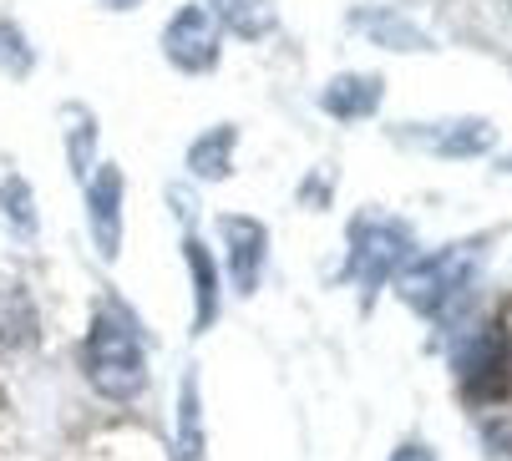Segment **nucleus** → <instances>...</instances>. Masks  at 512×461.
<instances>
[{"instance_id": "7ed1b4c3", "label": "nucleus", "mask_w": 512, "mask_h": 461, "mask_svg": "<svg viewBox=\"0 0 512 461\" xmlns=\"http://www.w3.org/2000/svg\"><path fill=\"white\" fill-rule=\"evenodd\" d=\"M472 269H477V249L472 244H452V249H436L426 254L421 264H406L401 269V299L421 315H447L452 304L467 294L472 284Z\"/></svg>"}, {"instance_id": "6e6552de", "label": "nucleus", "mask_w": 512, "mask_h": 461, "mask_svg": "<svg viewBox=\"0 0 512 461\" xmlns=\"http://www.w3.org/2000/svg\"><path fill=\"white\" fill-rule=\"evenodd\" d=\"M411 142L442 152V158H477V152L492 147V127L482 117H462V122H431V127H416Z\"/></svg>"}, {"instance_id": "f8f14e48", "label": "nucleus", "mask_w": 512, "mask_h": 461, "mask_svg": "<svg viewBox=\"0 0 512 461\" xmlns=\"http://www.w3.org/2000/svg\"><path fill=\"white\" fill-rule=\"evenodd\" d=\"M183 254H188V269H193V294H198V315H193V325H198V335L218 320V264L208 259V249L198 244V239H188L183 244Z\"/></svg>"}, {"instance_id": "412c9836", "label": "nucleus", "mask_w": 512, "mask_h": 461, "mask_svg": "<svg viewBox=\"0 0 512 461\" xmlns=\"http://www.w3.org/2000/svg\"><path fill=\"white\" fill-rule=\"evenodd\" d=\"M502 168H507V173H512V158H507V163H502Z\"/></svg>"}, {"instance_id": "20e7f679", "label": "nucleus", "mask_w": 512, "mask_h": 461, "mask_svg": "<svg viewBox=\"0 0 512 461\" xmlns=\"http://www.w3.org/2000/svg\"><path fill=\"white\" fill-rule=\"evenodd\" d=\"M163 51L178 71H208L218 61V26L208 6H183L163 31Z\"/></svg>"}, {"instance_id": "2eb2a0df", "label": "nucleus", "mask_w": 512, "mask_h": 461, "mask_svg": "<svg viewBox=\"0 0 512 461\" xmlns=\"http://www.w3.org/2000/svg\"><path fill=\"white\" fill-rule=\"evenodd\" d=\"M31 304L21 289H0V350H16V345H31Z\"/></svg>"}, {"instance_id": "aec40b11", "label": "nucleus", "mask_w": 512, "mask_h": 461, "mask_svg": "<svg viewBox=\"0 0 512 461\" xmlns=\"http://www.w3.org/2000/svg\"><path fill=\"white\" fill-rule=\"evenodd\" d=\"M107 6H132V0H107Z\"/></svg>"}, {"instance_id": "4468645a", "label": "nucleus", "mask_w": 512, "mask_h": 461, "mask_svg": "<svg viewBox=\"0 0 512 461\" xmlns=\"http://www.w3.org/2000/svg\"><path fill=\"white\" fill-rule=\"evenodd\" d=\"M178 461H203V406H198V375H183V406H178Z\"/></svg>"}, {"instance_id": "9d476101", "label": "nucleus", "mask_w": 512, "mask_h": 461, "mask_svg": "<svg viewBox=\"0 0 512 461\" xmlns=\"http://www.w3.org/2000/svg\"><path fill=\"white\" fill-rule=\"evenodd\" d=\"M208 16H218L234 36H244V41H259V36H269L274 31V6L269 0H208Z\"/></svg>"}, {"instance_id": "f257e3e1", "label": "nucleus", "mask_w": 512, "mask_h": 461, "mask_svg": "<svg viewBox=\"0 0 512 461\" xmlns=\"http://www.w3.org/2000/svg\"><path fill=\"white\" fill-rule=\"evenodd\" d=\"M87 380L107 401H132L148 386V355L137 345V330L112 310H102L87 330Z\"/></svg>"}, {"instance_id": "1a4fd4ad", "label": "nucleus", "mask_w": 512, "mask_h": 461, "mask_svg": "<svg viewBox=\"0 0 512 461\" xmlns=\"http://www.w3.org/2000/svg\"><path fill=\"white\" fill-rule=\"evenodd\" d=\"M320 107L340 122H355V117H371L381 107V76H360V71H345L325 87Z\"/></svg>"}, {"instance_id": "ddd939ff", "label": "nucleus", "mask_w": 512, "mask_h": 461, "mask_svg": "<svg viewBox=\"0 0 512 461\" xmlns=\"http://www.w3.org/2000/svg\"><path fill=\"white\" fill-rule=\"evenodd\" d=\"M355 26L371 31V36H376L381 46H391V51H421V46H426V36H421L411 21H401L396 11H381V16H376V11H355Z\"/></svg>"}, {"instance_id": "9b49d317", "label": "nucleus", "mask_w": 512, "mask_h": 461, "mask_svg": "<svg viewBox=\"0 0 512 461\" xmlns=\"http://www.w3.org/2000/svg\"><path fill=\"white\" fill-rule=\"evenodd\" d=\"M234 142H239L234 127H213V132H203V137L188 147V168H193V178H229Z\"/></svg>"}, {"instance_id": "a211bd4d", "label": "nucleus", "mask_w": 512, "mask_h": 461, "mask_svg": "<svg viewBox=\"0 0 512 461\" xmlns=\"http://www.w3.org/2000/svg\"><path fill=\"white\" fill-rule=\"evenodd\" d=\"M0 41H6V66L11 71H31V51H26L21 31H11V21H0Z\"/></svg>"}, {"instance_id": "f03ea898", "label": "nucleus", "mask_w": 512, "mask_h": 461, "mask_svg": "<svg viewBox=\"0 0 512 461\" xmlns=\"http://www.w3.org/2000/svg\"><path fill=\"white\" fill-rule=\"evenodd\" d=\"M416 254V239L401 218H386V213H365L355 218L350 228V259H345V274L365 289L376 294L386 279H396Z\"/></svg>"}, {"instance_id": "39448f33", "label": "nucleus", "mask_w": 512, "mask_h": 461, "mask_svg": "<svg viewBox=\"0 0 512 461\" xmlns=\"http://www.w3.org/2000/svg\"><path fill=\"white\" fill-rule=\"evenodd\" d=\"M502 375H507V340L492 325L472 330L457 345V380H462V391L467 396H487V391L502 386Z\"/></svg>"}, {"instance_id": "0eeeda50", "label": "nucleus", "mask_w": 512, "mask_h": 461, "mask_svg": "<svg viewBox=\"0 0 512 461\" xmlns=\"http://www.w3.org/2000/svg\"><path fill=\"white\" fill-rule=\"evenodd\" d=\"M218 234H224L229 244V274H234V289L239 294H254L259 274H264V223L259 218H244V213H229V218H218Z\"/></svg>"}, {"instance_id": "423d86ee", "label": "nucleus", "mask_w": 512, "mask_h": 461, "mask_svg": "<svg viewBox=\"0 0 512 461\" xmlns=\"http://www.w3.org/2000/svg\"><path fill=\"white\" fill-rule=\"evenodd\" d=\"M87 223H92V244L102 259L122 254V173L112 163L97 168V178H87Z\"/></svg>"}, {"instance_id": "6ab92c4d", "label": "nucleus", "mask_w": 512, "mask_h": 461, "mask_svg": "<svg viewBox=\"0 0 512 461\" xmlns=\"http://www.w3.org/2000/svg\"><path fill=\"white\" fill-rule=\"evenodd\" d=\"M396 461H436V456H431L426 446H401V451H396Z\"/></svg>"}, {"instance_id": "dca6fc26", "label": "nucleus", "mask_w": 512, "mask_h": 461, "mask_svg": "<svg viewBox=\"0 0 512 461\" xmlns=\"http://www.w3.org/2000/svg\"><path fill=\"white\" fill-rule=\"evenodd\" d=\"M0 203H6V218H11L16 234H36V208H31L26 178H6V183H0Z\"/></svg>"}, {"instance_id": "f3484780", "label": "nucleus", "mask_w": 512, "mask_h": 461, "mask_svg": "<svg viewBox=\"0 0 512 461\" xmlns=\"http://www.w3.org/2000/svg\"><path fill=\"white\" fill-rule=\"evenodd\" d=\"M66 122H77L71 127V168H77L82 178L92 173V117H87V107H66Z\"/></svg>"}]
</instances>
